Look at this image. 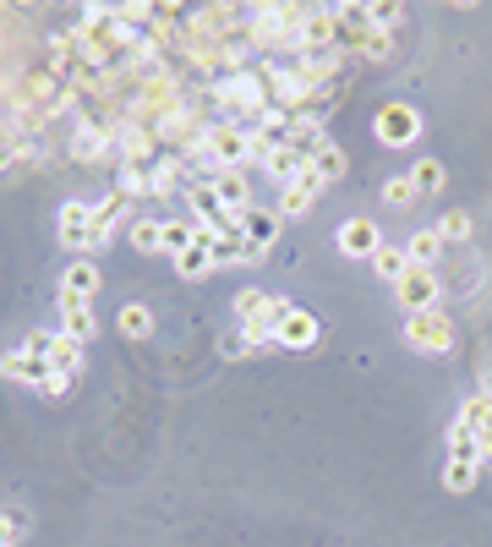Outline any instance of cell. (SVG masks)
<instances>
[{
  "mask_svg": "<svg viewBox=\"0 0 492 547\" xmlns=\"http://www.w3.org/2000/svg\"><path fill=\"white\" fill-rule=\"evenodd\" d=\"M400 340L416 356H449L454 351V323H449V312H443V307L438 312H416V318H405Z\"/></svg>",
  "mask_w": 492,
  "mask_h": 547,
  "instance_id": "cell-1",
  "label": "cell"
},
{
  "mask_svg": "<svg viewBox=\"0 0 492 547\" xmlns=\"http://www.w3.org/2000/svg\"><path fill=\"white\" fill-rule=\"evenodd\" d=\"M372 132H378V143H383V148H410V143H421L427 121H421V110H416V104L389 99V104L378 110V121H372Z\"/></svg>",
  "mask_w": 492,
  "mask_h": 547,
  "instance_id": "cell-2",
  "label": "cell"
},
{
  "mask_svg": "<svg viewBox=\"0 0 492 547\" xmlns=\"http://www.w3.org/2000/svg\"><path fill=\"white\" fill-rule=\"evenodd\" d=\"M208 159H214L219 170H246V165H257V154H252V132L214 121V126H208Z\"/></svg>",
  "mask_w": 492,
  "mask_h": 547,
  "instance_id": "cell-3",
  "label": "cell"
},
{
  "mask_svg": "<svg viewBox=\"0 0 492 547\" xmlns=\"http://www.w3.org/2000/svg\"><path fill=\"white\" fill-rule=\"evenodd\" d=\"M394 296H400L405 318H416V312H438L443 285H438V274H432V269H416V263H410V274L394 285Z\"/></svg>",
  "mask_w": 492,
  "mask_h": 547,
  "instance_id": "cell-4",
  "label": "cell"
},
{
  "mask_svg": "<svg viewBox=\"0 0 492 547\" xmlns=\"http://www.w3.org/2000/svg\"><path fill=\"white\" fill-rule=\"evenodd\" d=\"M323 186H328V181H323L318 170L307 165V170H301L296 181L285 186V192H279L274 214H279V219H307V214H312V203H318V197H323Z\"/></svg>",
  "mask_w": 492,
  "mask_h": 547,
  "instance_id": "cell-5",
  "label": "cell"
},
{
  "mask_svg": "<svg viewBox=\"0 0 492 547\" xmlns=\"http://www.w3.org/2000/svg\"><path fill=\"white\" fill-rule=\"evenodd\" d=\"M55 236H61L66 252H82L88 258V236H93V203H82V197H72V203H61V219H55Z\"/></svg>",
  "mask_w": 492,
  "mask_h": 547,
  "instance_id": "cell-6",
  "label": "cell"
},
{
  "mask_svg": "<svg viewBox=\"0 0 492 547\" xmlns=\"http://www.w3.org/2000/svg\"><path fill=\"white\" fill-rule=\"evenodd\" d=\"M186 208H192V225H208V230H236V214L219 203V192L208 181H192L186 186Z\"/></svg>",
  "mask_w": 492,
  "mask_h": 547,
  "instance_id": "cell-7",
  "label": "cell"
},
{
  "mask_svg": "<svg viewBox=\"0 0 492 547\" xmlns=\"http://www.w3.org/2000/svg\"><path fill=\"white\" fill-rule=\"evenodd\" d=\"M334 247L345 252V258H378V247H383V230H378V219H345V225L334 230Z\"/></svg>",
  "mask_w": 492,
  "mask_h": 547,
  "instance_id": "cell-8",
  "label": "cell"
},
{
  "mask_svg": "<svg viewBox=\"0 0 492 547\" xmlns=\"http://www.w3.org/2000/svg\"><path fill=\"white\" fill-rule=\"evenodd\" d=\"M126 208H132V197L115 192V186L99 197V203H93V236H88V252H104V247H110V236H115V225L126 219Z\"/></svg>",
  "mask_w": 492,
  "mask_h": 547,
  "instance_id": "cell-9",
  "label": "cell"
},
{
  "mask_svg": "<svg viewBox=\"0 0 492 547\" xmlns=\"http://www.w3.org/2000/svg\"><path fill=\"white\" fill-rule=\"evenodd\" d=\"M274 345L279 351H312V345H318V318H312L307 307H290L274 329Z\"/></svg>",
  "mask_w": 492,
  "mask_h": 547,
  "instance_id": "cell-10",
  "label": "cell"
},
{
  "mask_svg": "<svg viewBox=\"0 0 492 547\" xmlns=\"http://www.w3.org/2000/svg\"><path fill=\"white\" fill-rule=\"evenodd\" d=\"M236 225H241V236H246V247H252V252H263V258L274 252V241H279V214H274V208H257L252 203Z\"/></svg>",
  "mask_w": 492,
  "mask_h": 547,
  "instance_id": "cell-11",
  "label": "cell"
},
{
  "mask_svg": "<svg viewBox=\"0 0 492 547\" xmlns=\"http://www.w3.org/2000/svg\"><path fill=\"white\" fill-rule=\"evenodd\" d=\"M55 307H61V334H66V340L88 345L93 334H99V323H93V307H88L82 296H66V290H61V296H55Z\"/></svg>",
  "mask_w": 492,
  "mask_h": 547,
  "instance_id": "cell-12",
  "label": "cell"
},
{
  "mask_svg": "<svg viewBox=\"0 0 492 547\" xmlns=\"http://www.w3.org/2000/svg\"><path fill=\"white\" fill-rule=\"evenodd\" d=\"M290 132H296V121H285L279 110H268L263 121H257V132H252V154H257V165H263V159H274L279 148H290Z\"/></svg>",
  "mask_w": 492,
  "mask_h": 547,
  "instance_id": "cell-13",
  "label": "cell"
},
{
  "mask_svg": "<svg viewBox=\"0 0 492 547\" xmlns=\"http://www.w3.org/2000/svg\"><path fill=\"white\" fill-rule=\"evenodd\" d=\"M0 378L6 383H33V389H50V362H39V356H28V351H11V356H0Z\"/></svg>",
  "mask_w": 492,
  "mask_h": 547,
  "instance_id": "cell-14",
  "label": "cell"
},
{
  "mask_svg": "<svg viewBox=\"0 0 492 547\" xmlns=\"http://www.w3.org/2000/svg\"><path fill=\"white\" fill-rule=\"evenodd\" d=\"M214 192H219V203H225L236 219L252 208V181H246V170H219V176H214Z\"/></svg>",
  "mask_w": 492,
  "mask_h": 547,
  "instance_id": "cell-15",
  "label": "cell"
},
{
  "mask_svg": "<svg viewBox=\"0 0 492 547\" xmlns=\"http://www.w3.org/2000/svg\"><path fill=\"white\" fill-rule=\"evenodd\" d=\"M99 285H104V274H99V263H93V258L66 263V274H61V290H66V296L93 301V296H99Z\"/></svg>",
  "mask_w": 492,
  "mask_h": 547,
  "instance_id": "cell-16",
  "label": "cell"
},
{
  "mask_svg": "<svg viewBox=\"0 0 492 547\" xmlns=\"http://www.w3.org/2000/svg\"><path fill=\"white\" fill-rule=\"evenodd\" d=\"M82 356H88V345H77V340H66V334H55V345H50V372L55 378H82Z\"/></svg>",
  "mask_w": 492,
  "mask_h": 547,
  "instance_id": "cell-17",
  "label": "cell"
},
{
  "mask_svg": "<svg viewBox=\"0 0 492 547\" xmlns=\"http://www.w3.org/2000/svg\"><path fill=\"white\" fill-rule=\"evenodd\" d=\"M454 422H460V427H465V433H471V438H487V433H492V389H482V394H476V400H465Z\"/></svg>",
  "mask_w": 492,
  "mask_h": 547,
  "instance_id": "cell-18",
  "label": "cell"
},
{
  "mask_svg": "<svg viewBox=\"0 0 492 547\" xmlns=\"http://www.w3.org/2000/svg\"><path fill=\"white\" fill-rule=\"evenodd\" d=\"M170 269L181 274L186 285H197V279L214 274V252H208V247H186V252H175V258H170Z\"/></svg>",
  "mask_w": 492,
  "mask_h": 547,
  "instance_id": "cell-19",
  "label": "cell"
},
{
  "mask_svg": "<svg viewBox=\"0 0 492 547\" xmlns=\"http://www.w3.org/2000/svg\"><path fill=\"white\" fill-rule=\"evenodd\" d=\"M115 329H121L126 340H154V312H148L143 301H126L121 318H115Z\"/></svg>",
  "mask_w": 492,
  "mask_h": 547,
  "instance_id": "cell-20",
  "label": "cell"
},
{
  "mask_svg": "<svg viewBox=\"0 0 492 547\" xmlns=\"http://www.w3.org/2000/svg\"><path fill=\"white\" fill-rule=\"evenodd\" d=\"M115 192L154 197V165H121V170H115Z\"/></svg>",
  "mask_w": 492,
  "mask_h": 547,
  "instance_id": "cell-21",
  "label": "cell"
},
{
  "mask_svg": "<svg viewBox=\"0 0 492 547\" xmlns=\"http://www.w3.org/2000/svg\"><path fill=\"white\" fill-rule=\"evenodd\" d=\"M126 241H132V252H164V219H132Z\"/></svg>",
  "mask_w": 492,
  "mask_h": 547,
  "instance_id": "cell-22",
  "label": "cell"
},
{
  "mask_svg": "<svg viewBox=\"0 0 492 547\" xmlns=\"http://www.w3.org/2000/svg\"><path fill=\"white\" fill-rule=\"evenodd\" d=\"M405 252H410L416 269H432V263L443 258V236H438V230H416V236L405 241Z\"/></svg>",
  "mask_w": 492,
  "mask_h": 547,
  "instance_id": "cell-23",
  "label": "cell"
},
{
  "mask_svg": "<svg viewBox=\"0 0 492 547\" xmlns=\"http://www.w3.org/2000/svg\"><path fill=\"white\" fill-rule=\"evenodd\" d=\"M301 170H307V159H296V154H290V148H279V154H274V159H263V176H268V181H274V186H279V192H285V186H290V181H296V176H301Z\"/></svg>",
  "mask_w": 492,
  "mask_h": 547,
  "instance_id": "cell-24",
  "label": "cell"
},
{
  "mask_svg": "<svg viewBox=\"0 0 492 547\" xmlns=\"http://www.w3.org/2000/svg\"><path fill=\"white\" fill-rule=\"evenodd\" d=\"M372 269H378V279H389V285H400V279L410 274V252H405V247H378V258H372Z\"/></svg>",
  "mask_w": 492,
  "mask_h": 547,
  "instance_id": "cell-25",
  "label": "cell"
},
{
  "mask_svg": "<svg viewBox=\"0 0 492 547\" xmlns=\"http://www.w3.org/2000/svg\"><path fill=\"white\" fill-rule=\"evenodd\" d=\"M476 476H482V460H449L443 465V487H449V493H471Z\"/></svg>",
  "mask_w": 492,
  "mask_h": 547,
  "instance_id": "cell-26",
  "label": "cell"
},
{
  "mask_svg": "<svg viewBox=\"0 0 492 547\" xmlns=\"http://www.w3.org/2000/svg\"><path fill=\"white\" fill-rule=\"evenodd\" d=\"M405 176H410V186H416V192H443V181H449V170H443L438 159H416V165H410Z\"/></svg>",
  "mask_w": 492,
  "mask_h": 547,
  "instance_id": "cell-27",
  "label": "cell"
},
{
  "mask_svg": "<svg viewBox=\"0 0 492 547\" xmlns=\"http://www.w3.org/2000/svg\"><path fill=\"white\" fill-rule=\"evenodd\" d=\"M345 165H350V159H345V148H339V143H323L318 154H312V170H318L323 181H339V176H345Z\"/></svg>",
  "mask_w": 492,
  "mask_h": 547,
  "instance_id": "cell-28",
  "label": "cell"
},
{
  "mask_svg": "<svg viewBox=\"0 0 492 547\" xmlns=\"http://www.w3.org/2000/svg\"><path fill=\"white\" fill-rule=\"evenodd\" d=\"M186 247H197V225L192 219H164V252H186Z\"/></svg>",
  "mask_w": 492,
  "mask_h": 547,
  "instance_id": "cell-29",
  "label": "cell"
},
{
  "mask_svg": "<svg viewBox=\"0 0 492 547\" xmlns=\"http://www.w3.org/2000/svg\"><path fill=\"white\" fill-rule=\"evenodd\" d=\"M432 230H438L443 247H449V241H471V230H476V225H471V214H465V208H449V214H443Z\"/></svg>",
  "mask_w": 492,
  "mask_h": 547,
  "instance_id": "cell-30",
  "label": "cell"
},
{
  "mask_svg": "<svg viewBox=\"0 0 492 547\" xmlns=\"http://www.w3.org/2000/svg\"><path fill=\"white\" fill-rule=\"evenodd\" d=\"M416 186H410V176H389V181H383V203H389V208H410V203H416Z\"/></svg>",
  "mask_w": 492,
  "mask_h": 547,
  "instance_id": "cell-31",
  "label": "cell"
},
{
  "mask_svg": "<svg viewBox=\"0 0 492 547\" xmlns=\"http://www.w3.org/2000/svg\"><path fill=\"white\" fill-rule=\"evenodd\" d=\"M22 531H28V515L22 509H0V547H11Z\"/></svg>",
  "mask_w": 492,
  "mask_h": 547,
  "instance_id": "cell-32",
  "label": "cell"
},
{
  "mask_svg": "<svg viewBox=\"0 0 492 547\" xmlns=\"http://www.w3.org/2000/svg\"><path fill=\"white\" fill-rule=\"evenodd\" d=\"M394 55V33L389 28H372V39H367V50H361V61H389Z\"/></svg>",
  "mask_w": 492,
  "mask_h": 547,
  "instance_id": "cell-33",
  "label": "cell"
},
{
  "mask_svg": "<svg viewBox=\"0 0 492 547\" xmlns=\"http://www.w3.org/2000/svg\"><path fill=\"white\" fill-rule=\"evenodd\" d=\"M367 22H372V28H400V22H405V6H394V0H389V6H367Z\"/></svg>",
  "mask_w": 492,
  "mask_h": 547,
  "instance_id": "cell-34",
  "label": "cell"
},
{
  "mask_svg": "<svg viewBox=\"0 0 492 547\" xmlns=\"http://www.w3.org/2000/svg\"><path fill=\"white\" fill-rule=\"evenodd\" d=\"M55 334H61V329H33L28 340H22V351H28V356H39V362H50V345H55Z\"/></svg>",
  "mask_w": 492,
  "mask_h": 547,
  "instance_id": "cell-35",
  "label": "cell"
},
{
  "mask_svg": "<svg viewBox=\"0 0 492 547\" xmlns=\"http://www.w3.org/2000/svg\"><path fill=\"white\" fill-rule=\"evenodd\" d=\"M246 351H252V340H246V334L241 329H230L225 334V340H219V356H225V362H241V356Z\"/></svg>",
  "mask_w": 492,
  "mask_h": 547,
  "instance_id": "cell-36",
  "label": "cell"
},
{
  "mask_svg": "<svg viewBox=\"0 0 492 547\" xmlns=\"http://www.w3.org/2000/svg\"><path fill=\"white\" fill-rule=\"evenodd\" d=\"M11 165H22V159H17V143H11V132L0 126V176H6Z\"/></svg>",
  "mask_w": 492,
  "mask_h": 547,
  "instance_id": "cell-37",
  "label": "cell"
}]
</instances>
